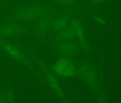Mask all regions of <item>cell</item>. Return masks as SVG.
<instances>
[{"instance_id": "7a4b0ae2", "label": "cell", "mask_w": 121, "mask_h": 103, "mask_svg": "<svg viewBox=\"0 0 121 103\" xmlns=\"http://www.w3.org/2000/svg\"><path fill=\"white\" fill-rule=\"evenodd\" d=\"M6 50L7 51V52H9L12 56H13L14 57L17 58V57H19V53L17 50H15V49L11 46H6L5 47Z\"/></svg>"}, {"instance_id": "6da1fadb", "label": "cell", "mask_w": 121, "mask_h": 103, "mask_svg": "<svg viewBox=\"0 0 121 103\" xmlns=\"http://www.w3.org/2000/svg\"><path fill=\"white\" fill-rule=\"evenodd\" d=\"M55 70L56 73L61 77H69L73 72V67L72 64L69 61L65 60L57 62Z\"/></svg>"}]
</instances>
